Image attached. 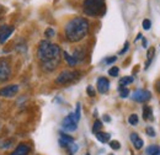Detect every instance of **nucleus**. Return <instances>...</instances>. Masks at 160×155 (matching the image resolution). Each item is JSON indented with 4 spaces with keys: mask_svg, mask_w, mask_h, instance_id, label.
<instances>
[{
    "mask_svg": "<svg viewBox=\"0 0 160 155\" xmlns=\"http://www.w3.org/2000/svg\"><path fill=\"white\" fill-rule=\"evenodd\" d=\"M60 51L59 46L49 42V41H41L37 57L41 62V67L46 72H53L60 62Z\"/></svg>",
    "mask_w": 160,
    "mask_h": 155,
    "instance_id": "f257e3e1",
    "label": "nucleus"
},
{
    "mask_svg": "<svg viewBox=\"0 0 160 155\" xmlns=\"http://www.w3.org/2000/svg\"><path fill=\"white\" fill-rule=\"evenodd\" d=\"M90 28L89 21L84 18H74L70 21H68V23L64 27V33L65 37L69 42H80L82 38H85V36L88 35Z\"/></svg>",
    "mask_w": 160,
    "mask_h": 155,
    "instance_id": "f03ea898",
    "label": "nucleus"
},
{
    "mask_svg": "<svg viewBox=\"0 0 160 155\" xmlns=\"http://www.w3.org/2000/svg\"><path fill=\"white\" fill-rule=\"evenodd\" d=\"M84 12L89 16H100L105 14V0H84Z\"/></svg>",
    "mask_w": 160,
    "mask_h": 155,
    "instance_id": "7ed1b4c3",
    "label": "nucleus"
},
{
    "mask_svg": "<svg viewBox=\"0 0 160 155\" xmlns=\"http://www.w3.org/2000/svg\"><path fill=\"white\" fill-rule=\"evenodd\" d=\"M80 77V73L77 70H63L56 79V82L59 85H67L75 81Z\"/></svg>",
    "mask_w": 160,
    "mask_h": 155,
    "instance_id": "20e7f679",
    "label": "nucleus"
},
{
    "mask_svg": "<svg viewBox=\"0 0 160 155\" xmlns=\"http://www.w3.org/2000/svg\"><path fill=\"white\" fill-rule=\"evenodd\" d=\"M62 127H63V129L67 131V132H74V131H77V128H78V122H77V119H75L74 112L69 113L68 116L63 119Z\"/></svg>",
    "mask_w": 160,
    "mask_h": 155,
    "instance_id": "39448f33",
    "label": "nucleus"
},
{
    "mask_svg": "<svg viewBox=\"0 0 160 155\" xmlns=\"http://www.w3.org/2000/svg\"><path fill=\"white\" fill-rule=\"evenodd\" d=\"M11 74V65L9 60L5 58L0 59V82L8 80Z\"/></svg>",
    "mask_w": 160,
    "mask_h": 155,
    "instance_id": "423d86ee",
    "label": "nucleus"
},
{
    "mask_svg": "<svg viewBox=\"0 0 160 155\" xmlns=\"http://www.w3.org/2000/svg\"><path fill=\"white\" fill-rule=\"evenodd\" d=\"M152 97V94L149 90H143V89H139V90H136L133 94H132V98L137 102H147L149 101Z\"/></svg>",
    "mask_w": 160,
    "mask_h": 155,
    "instance_id": "0eeeda50",
    "label": "nucleus"
},
{
    "mask_svg": "<svg viewBox=\"0 0 160 155\" xmlns=\"http://www.w3.org/2000/svg\"><path fill=\"white\" fill-rule=\"evenodd\" d=\"M19 92V85H9L0 90V96L2 97H14Z\"/></svg>",
    "mask_w": 160,
    "mask_h": 155,
    "instance_id": "6e6552de",
    "label": "nucleus"
},
{
    "mask_svg": "<svg viewBox=\"0 0 160 155\" xmlns=\"http://www.w3.org/2000/svg\"><path fill=\"white\" fill-rule=\"evenodd\" d=\"M12 32H14L12 26H6V25L0 26V43L4 44L8 41V38L12 35Z\"/></svg>",
    "mask_w": 160,
    "mask_h": 155,
    "instance_id": "1a4fd4ad",
    "label": "nucleus"
},
{
    "mask_svg": "<svg viewBox=\"0 0 160 155\" xmlns=\"http://www.w3.org/2000/svg\"><path fill=\"white\" fill-rule=\"evenodd\" d=\"M96 88H98V91L100 94H106L110 89V81L106 79V78H99L98 79V84H96Z\"/></svg>",
    "mask_w": 160,
    "mask_h": 155,
    "instance_id": "9d476101",
    "label": "nucleus"
},
{
    "mask_svg": "<svg viewBox=\"0 0 160 155\" xmlns=\"http://www.w3.org/2000/svg\"><path fill=\"white\" fill-rule=\"evenodd\" d=\"M74 143V138L70 136H68L67 133H60V139L59 144L63 148H69V145H72Z\"/></svg>",
    "mask_w": 160,
    "mask_h": 155,
    "instance_id": "9b49d317",
    "label": "nucleus"
},
{
    "mask_svg": "<svg viewBox=\"0 0 160 155\" xmlns=\"http://www.w3.org/2000/svg\"><path fill=\"white\" fill-rule=\"evenodd\" d=\"M28 153H30V147H28L27 144L21 143V144H19V145L15 148V150L10 155H28Z\"/></svg>",
    "mask_w": 160,
    "mask_h": 155,
    "instance_id": "f8f14e48",
    "label": "nucleus"
},
{
    "mask_svg": "<svg viewBox=\"0 0 160 155\" xmlns=\"http://www.w3.org/2000/svg\"><path fill=\"white\" fill-rule=\"evenodd\" d=\"M131 142H132V144L134 145V148H136L137 150L142 149V147H143V140L140 139V137L138 136L137 133H132V134H131Z\"/></svg>",
    "mask_w": 160,
    "mask_h": 155,
    "instance_id": "ddd939ff",
    "label": "nucleus"
},
{
    "mask_svg": "<svg viewBox=\"0 0 160 155\" xmlns=\"http://www.w3.org/2000/svg\"><path fill=\"white\" fill-rule=\"evenodd\" d=\"M143 118L145 121H154V117H153V110L150 106H144L143 107Z\"/></svg>",
    "mask_w": 160,
    "mask_h": 155,
    "instance_id": "4468645a",
    "label": "nucleus"
},
{
    "mask_svg": "<svg viewBox=\"0 0 160 155\" xmlns=\"http://www.w3.org/2000/svg\"><path fill=\"white\" fill-rule=\"evenodd\" d=\"M63 57L65 59V62L68 63V65L69 67H75L77 64H78V62H77V59L74 58L73 56H70L68 52H63Z\"/></svg>",
    "mask_w": 160,
    "mask_h": 155,
    "instance_id": "2eb2a0df",
    "label": "nucleus"
},
{
    "mask_svg": "<svg viewBox=\"0 0 160 155\" xmlns=\"http://www.w3.org/2000/svg\"><path fill=\"white\" fill-rule=\"evenodd\" d=\"M155 57V48H149L148 51H147V63H145V69L150 65V63H152V60L154 59Z\"/></svg>",
    "mask_w": 160,
    "mask_h": 155,
    "instance_id": "dca6fc26",
    "label": "nucleus"
},
{
    "mask_svg": "<svg viewBox=\"0 0 160 155\" xmlns=\"http://www.w3.org/2000/svg\"><path fill=\"white\" fill-rule=\"evenodd\" d=\"M145 154L147 155H160V148L157 145H150L145 149Z\"/></svg>",
    "mask_w": 160,
    "mask_h": 155,
    "instance_id": "f3484780",
    "label": "nucleus"
},
{
    "mask_svg": "<svg viewBox=\"0 0 160 155\" xmlns=\"http://www.w3.org/2000/svg\"><path fill=\"white\" fill-rule=\"evenodd\" d=\"M110 134L108 133H105V132H98L96 133V138H98V140L101 142V143H107L108 140H110Z\"/></svg>",
    "mask_w": 160,
    "mask_h": 155,
    "instance_id": "a211bd4d",
    "label": "nucleus"
},
{
    "mask_svg": "<svg viewBox=\"0 0 160 155\" xmlns=\"http://www.w3.org/2000/svg\"><path fill=\"white\" fill-rule=\"evenodd\" d=\"M132 82H133V78L132 77H123L121 78L120 80V86H127Z\"/></svg>",
    "mask_w": 160,
    "mask_h": 155,
    "instance_id": "6ab92c4d",
    "label": "nucleus"
},
{
    "mask_svg": "<svg viewBox=\"0 0 160 155\" xmlns=\"http://www.w3.org/2000/svg\"><path fill=\"white\" fill-rule=\"evenodd\" d=\"M101 129H102V122L99 121V119H96L95 122H94V126H92V133H98V132H101Z\"/></svg>",
    "mask_w": 160,
    "mask_h": 155,
    "instance_id": "aec40b11",
    "label": "nucleus"
},
{
    "mask_svg": "<svg viewBox=\"0 0 160 155\" xmlns=\"http://www.w3.org/2000/svg\"><path fill=\"white\" fill-rule=\"evenodd\" d=\"M118 91H120V96L122 98H126V97L129 95V90L126 86H120L118 88Z\"/></svg>",
    "mask_w": 160,
    "mask_h": 155,
    "instance_id": "412c9836",
    "label": "nucleus"
},
{
    "mask_svg": "<svg viewBox=\"0 0 160 155\" xmlns=\"http://www.w3.org/2000/svg\"><path fill=\"white\" fill-rule=\"evenodd\" d=\"M73 57L77 59V62H81V60L84 59V52H82L81 49H77L75 53L73 54Z\"/></svg>",
    "mask_w": 160,
    "mask_h": 155,
    "instance_id": "4be33fe9",
    "label": "nucleus"
},
{
    "mask_svg": "<svg viewBox=\"0 0 160 155\" xmlns=\"http://www.w3.org/2000/svg\"><path fill=\"white\" fill-rule=\"evenodd\" d=\"M128 122H129V124H132V126H136V124H138V116L137 115H131V116L128 117Z\"/></svg>",
    "mask_w": 160,
    "mask_h": 155,
    "instance_id": "5701e85b",
    "label": "nucleus"
},
{
    "mask_svg": "<svg viewBox=\"0 0 160 155\" xmlns=\"http://www.w3.org/2000/svg\"><path fill=\"white\" fill-rule=\"evenodd\" d=\"M118 73H120V69H118L117 67H112V68L108 70V74H110L111 77H117Z\"/></svg>",
    "mask_w": 160,
    "mask_h": 155,
    "instance_id": "b1692460",
    "label": "nucleus"
},
{
    "mask_svg": "<svg viewBox=\"0 0 160 155\" xmlns=\"http://www.w3.org/2000/svg\"><path fill=\"white\" fill-rule=\"evenodd\" d=\"M143 28L145 30V31H148V30H150V27H152V22H150V20L145 19L144 21H143Z\"/></svg>",
    "mask_w": 160,
    "mask_h": 155,
    "instance_id": "393cba45",
    "label": "nucleus"
},
{
    "mask_svg": "<svg viewBox=\"0 0 160 155\" xmlns=\"http://www.w3.org/2000/svg\"><path fill=\"white\" fill-rule=\"evenodd\" d=\"M110 147L112 149H115V150H118L121 148V144L120 142H117V140H112V142H110Z\"/></svg>",
    "mask_w": 160,
    "mask_h": 155,
    "instance_id": "a878e982",
    "label": "nucleus"
},
{
    "mask_svg": "<svg viewBox=\"0 0 160 155\" xmlns=\"http://www.w3.org/2000/svg\"><path fill=\"white\" fill-rule=\"evenodd\" d=\"M145 133H147L149 137H152V138L155 137V131H154L153 127H147V128H145Z\"/></svg>",
    "mask_w": 160,
    "mask_h": 155,
    "instance_id": "bb28decb",
    "label": "nucleus"
},
{
    "mask_svg": "<svg viewBox=\"0 0 160 155\" xmlns=\"http://www.w3.org/2000/svg\"><path fill=\"white\" fill-rule=\"evenodd\" d=\"M74 116H75L77 122H79L80 116H81V113H80V103H79V102L77 103V110H75V112H74Z\"/></svg>",
    "mask_w": 160,
    "mask_h": 155,
    "instance_id": "cd10ccee",
    "label": "nucleus"
},
{
    "mask_svg": "<svg viewBox=\"0 0 160 155\" xmlns=\"http://www.w3.org/2000/svg\"><path fill=\"white\" fill-rule=\"evenodd\" d=\"M44 35H46L47 38H49V37L54 36V30H53V28H47V31L44 32Z\"/></svg>",
    "mask_w": 160,
    "mask_h": 155,
    "instance_id": "c85d7f7f",
    "label": "nucleus"
},
{
    "mask_svg": "<svg viewBox=\"0 0 160 155\" xmlns=\"http://www.w3.org/2000/svg\"><path fill=\"white\" fill-rule=\"evenodd\" d=\"M86 92H88V95L89 96H95V90H94V88L92 86H88L86 88Z\"/></svg>",
    "mask_w": 160,
    "mask_h": 155,
    "instance_id": "c756f323",
    "label": "nucleus"
},
{
    "mask_svg": "<svg viewBox=\"0 0 160 155\" xmlns=\"http://www.w3.org/2000/svg\"><path fill=\"white\" fill-rule=\"evenodd\" d=\"M128 48H129V43H128V42H126V43H124V47H123V49H122V51L120 52V54H124V53L128 51Z\"/></svg>",
    "mask_w": 160,
    "mask_h": 155,
    "instance_id": "7c9ffc66",
    "label": "nucleus"
},
{
    "mask_svg": "<svg viewBox=\"0 0 160 155\" xmlns=\"http://www.w3.org/2000/svg\"><path fill=\"white\" fill-rule=\"evenodd\" d=\"M116 60H117V57H116V56L110 57L108 59H106V64H111V63H113V62H116Z\"/></svg>",
    "mask_w": 160,
    "mask_h": 155,
    "instance_id": "2f4dec72",
    "label": "nucleus"
},
{
    "mask_svg": "<svg viewBox=\"0 0 160 155\" xmlns=\"http://www.w3.org/2000/svg\"><path fill=\"white\" fill-rule=\"evenodd\" d=\"M69 149H70L72 153H75V152H78V145H75V144L73 143L72 145H69Z\"/></svg>",
    "mask_w": 160,
    "mask_h": 155,
    "instance_id": "473e14b6",
    "label": "nucleus"
},
{
    "mask_svg": "<svg viewBox=\"0 0 160 155\" xmlns=\"http://www.w3.org/2000/svg\"><path fill=\"white\" fill-rule=\"evenodd\" d=\"M103 121H105V122H111V118H110V116L105 115V116H103Z\"/></svg>",
    "mask_w": 160,
    "mask_h": 155,
    "instance_id": "72a5a7b5",
    "label": "nucleus"
},
{
    "mask_svg": "<svg viewBox=\"0 0 160 155\" xmlns=\"http://www.w3.org/2000/svg\"><path fill=\"white\" fill-rule=\"evenodd\" d=\"M142 39H143V47L147 48V46H148V41H147L145 38H142Z\"/></svg>",
    "mask_w": 160,
    "mask_h": 155,
    "instance_id": "f704fd0d",
    "label": "nucleus"
},
{
    "mask_svg": "<svg viewBox=\"0 0 160 155\" xmlns=\"http://www.w3.org/2000/svg\"><path fill=\"white\" fill-rule=\"evenodd\" d=\"M157 90H158V91L160 92V80L158 81V82H157Z\"/></svg>",
    "mask_w": 160,
    "mask_h": 155,
    "instance_id": "c9c22d12",
    "label": "nucleus"
},
{
    "mask_svg": "<svg viewBox=\"0 0 160 155\" xmlns=\"http://www.w3.org/2000/svg\"><path fill=\"white\" fill-rule=\"evenodd\" d=\"M139 39H142V33H138V35H137V38H136V41H139Z\"/></svg>",
    "mask_w": 160,
    "mask_h": 155,
    "instance_id": "e433bc0d",
    "label": "nucleus"
},
{
    "mask_svg": "<svg viewBox=\"0 0 160 155\" xmlns=\"http://www.w3.org/2000/svg\"><path fill=\"white\" fill-rule=\"evenodd\" d=\"M108 155H113V154H108Z\"/></svg>",
    "mask_w": 160,
    "mask_h": 155,
    "instance_id": "4c0bfd02",
    "label": "nucleus"
},
{
    "mask_svg": "<svg viewBox=\"0 0 160 155\" xmlns=\"http://www.w3.org/2000/svg\"><path fill=\"white\" fill-rule=\"evenodd\" d=\"M86 155H90V154H86Z\"/></svg>",
    "mask_w": 160,
    "mask_h": 155,
    "instance_id": "58836bf2",
    "label": "nucleus"
}]
</instances>
